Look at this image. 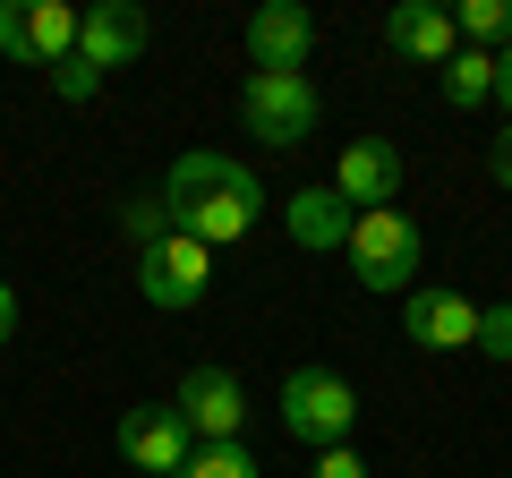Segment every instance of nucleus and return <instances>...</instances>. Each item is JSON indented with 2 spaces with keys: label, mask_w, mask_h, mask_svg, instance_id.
I'll use <instances>...</instances> for the list:
<instances>
[{
  "label": "nucleus",
  "mask_w": 512,
  "mask_h": 478,
  "mask_svg": "<svg viewBox=\"0 0 512 478\" xmlns=\"http://www.w3.org/2000/svg\"><path fill=\"white\" fill-rule=\"evenodd\" d=\"M163 205H171V231L205 239V248H239V239L256 231V214H265V188H256V171L239 163V154H180L163 180Z\"/></svg>",
  "instance_id": "1"
},
{
  "label": "nucleus",
  "mask_w": 512,
  "mask_h": 478,
  "mask_svg": "<svg viewBox=\"0 0 512 478\" xmlns=\"http://www.w3.org/2000/svg\"><path fill=\"white\" fill-rule=\"evenodd\" d=\"M350 274H359V291H376V299H393V291H419V265H427V239H419V222L402 214V205H376V214H359L350 222Z\"/></svg>",
  "instance_id": "2"
},
{
  "label": "nucleus",
  "mask_w": 512,
  "mask_h": 478,
  "mask_svg": "<svg viewBox=\"0 0 512 478\" xmlns=\"http://www.w3.org/2000/svg\"><path fill=\"white\" fill-rule=\"evenodd\" d=\"M282 427H291L308 453H325V444H350V427H359V385L333 368H291L282 376Z\"/></svg>",
  "instance_id": "3"
},
{
  "label": "nucleus",
  "mask_w": 512,
  "mask_h": 478,
  "mask_svg": "<svg viewBox=\"0 0 512 478\" xmlns=\"http://www.w3.org/2000/svg\"><path fill=\"white\" fill-rule=\"evenodd\" d=\"M239 120H248V137H265L274 154L308 146L316 120H325V103H316L308 77H274V69H248V86H239Z\"/></svg>",
  "instance_id": "4"
},
{
  "label": "nucleus",
  "mask_w": 512,
  "mask_h": 478,
  "mask_svg": "<svg viewBox=\"0 0 512 478\" xmlns=\"http://www.w3.org/2000/svg\"><path fill=\"white\" fill-rule=\"evenodd\" d=\"M120 461L146 478H188L197 436H188V419L171 402H137V410H120Z\"/></svg>",
  "instance_id": "5"
},
{
  "label": "nucleus",
  "mask_w": 512,
  "mask_h": 478,
  "mask_svg": "<svg viewBox=\"0 0 512 478\" xmlns=\"http://www.w3.org/2000/svg\"><path fill=\"white\" fill-rule=\"evenodd\" d=\"M171 410L188 419L197 444H239L248 436V385H239L231 368H188L180 393H171Z\"/></svg>",
  "instance_id": "6"
},
{
  "label": "nucleus",
  "mask_w": 512,
  "mask_h": 478,
  "mask_svg": "<svg viewBox=\"0 0 512 478\" xmlns=\"http://www.w3.org/2000/svg\"><path fill=\"white\" fill-rule=\"evenodd\" d=\"M137 291H146V308H197L205 291H214V248L205 239H188V231H171L154 257H137Z\"/></svg>",
  "instance_id": "7"
},
{
  "label": "nucleus",
  "mask_w": 512,
  "mask_h": 478,
  "mask_svg": "<svg viewBox=\"0 0 512 478\" xmlns=\"http://www.w3.org/2000/svg\"><path fill=\"white\" fill-rule=\"evenodd\" d=\"M0 52L60 69L77 52V9L69 0H0Z\"/></svg>",
  "instance_id": "8"
},
{
  "label": "nucleus",
  "mask_w": 512,
  "mask_h": 478,
  "mask_svg": "<svg viewBox=\"0 0 512 478\" xmlns=\"http://www.w3.org/2000/svg\"><path fill=\"white\" fill-rule=\"evenodd\" d=\"M146 9L137 0H94V9H77V60H86L94 77H111V69H128V60L146 52Z\"/></svg>",
  "instance_id": "9"
},
{
  "label": "nucleus",
  "mask_w": 512,
  "mask_h": 478,
  "mask_svg": "<svg viewBox=\"0 0 512 478\" xmlns=\"http://www.w3.org/2000/svg\"><path fill=\"white\" fill-rule=\"evenodd\" d=\"M308 52H316V18L299 0H265L248 18V60L274 77H308Z\"/></svg>",
  "instance_id": "10"
},
{
  "label": "nucleus",
  "mask_w": 512,
  "mask_h": 478,
  "mask_svg": "<svg viewBox=\"0 0 512 478\" xmlns=\"http://www.w3.org/2000/svg\"><path fill=\"white\" fill-rule=\"evenodd\" d=\"M402 342H419V350H478V299L419 282V291L402 299Z\"/></svg>",
  "instance_id": "11"
},
{
  "label": "nucleus",
  "mask_w": 512,
  "mask_h": 478,
  "mask_svg": "<svg viewBox=\"0 0 512 478\" xmlns=\"http://www.w3.org/2000/svg\"><path fill=\"white\" fill-rule=\"evenodd\" d=\"M333 188H342L350 214H376V205L402 197V154L384 146V137H350L342 163H333Z\"/></svg>",
  "instance_id": "12"
},
{
  "label": "nucleus",
  "mask_w": 512,
  "mask_h": 478,
  "mask_svg": "<svg viewBox=\"0 0 512 478\" xmlns=\"http://www.w3.org/2000/svg\"><path fill=\"white\" fill-rule=\"evenodd\" d=\"M384 43L402 60H427V69H444V60L461 52V26L444 0H393V18H384Z\"/></svg>",
  "instance_id": "13"
},
{
  "label": "nucleus",
  "mask_w": 512,
  "mask_h": 478,
  "mask_svg": "<svg viewBox=\"0 0 512 478\" xmlns=\"http://www.w3.org/2000/svg\"><path fill=\"white\" fill-rule=\"evenodd\" d=\"M350 205H342V188H299L291 205H282V231H291V248H308V257H342L350 248Z\"/></svg>",
  "instance_id": "14"
},
{
  "label": "nucleus",
  "mask_w": 512,
  "mask_h": 478,
  "mask_svg": "<svg viewBox=\"0 0 512 478\" xmlns=\"http://www.w3.org/2000/svg\"><path fill=\"white\" fill-rule=\"evenodd\" d=\"M436 86H444V103H453V111L495 103V52H470V43H461V52L436 69Z\"/></svg>",
  "instance_id": "15"
},
{
  "label": "nucleus",
  "mask_w": 512,
  "mask_h": 478,
  "mask_svg": "<svg viewBox=\"0 0 512 478\" xmlns=\"http://www.w3.org/2000/svg\"><path fill=\"white\" fill-rule=\"evenodd\" d=\"M120 239H128V257H154L171 239V205H163V188L154 197H120Z\"/></svg>",
  "instance_id": "16"
},
{
  "label": "nucleus",
  "mask_w": 512,
  "mask_h": 478,
  "mask_svg": "<svg viewBox=\"0 0 512 478\" xmlns=\"http://www.w3.org/2000/svg\"><path fill=\"white\" fill-rule=\"evenodd\" d=\"M453 26H461L470 52H504V43H512V0H461Z\"/></svg>",
  "instance_id": "17"
},
{
  "label": "nucleus",
  "mask_w": 512,
  "mask_h": 478,
  "mask_svg": "<svg viewBox=\"0 0 512 478\" xmlns=\"http://www.w3.org/2000/svg\"><path fill=\"white\" fill-rule=\"evenodd\" d=\"M188 478H265V470H256V453H248V444H197Z\"/></svg>",
  "instance_id": "18"
},
{
  "label": "nucleus",
  "mask_w": 512,
  "mask_h": 478,
  "mask_svg": "<svg viewBox=\"0 0 512 478\" xmlns=\"http://www.w3.org/2000/svg\"><path fill=\"white\" fill-rule=\"evenodd\" d=\"M478 350H487L495 368H512V299H495V308H478Z\"/></svg>",
  "instance_id": "19"
},
{
  "label": "nucleus",
  "mask_w": 512,
  "mask_h": 478,
  "mask_svg": "<svg viewBox=\"0 0 512 478\" xmlns=\"http://www.w3.org/2000/svg\"><path fill=\"white\" fill-rule=\"evenodd\" d=\"M52 94H60V103H94V94H103V77H94L86 60L69 52V60H60V69H52Z\"/></svg>",
  "instance_id": "20"
},
{
  "label": "nucleus",
  "mask_w": 512,
  "mask_h": 478,
  "mask_svg": "<svg viewBox=\"0 0 512 478\" xmlns=\"http://www.w3.org/2000/svg\"><path fill=\"white\" fill-rule=\"evenodd\" d=\"M308 478H367V461L350 453V444H325V453L308 461Z\"/></svg>",
  "instance_id": "21"
},
{
  "label": "nucleus",
  "mask_w": 512,
  "mask_h": 478,
  "mask_svg": "<svg viewBox=\"0 0 512 478\" xmlns=\"http://www.w3.org/2000/svg\"><path fill=\"white\" fill-rule=\"evenodd\" d=\"M495 103L512 111V43H504V52H495Z\"/></svg>",
  "instance_id": "22"
},
{
  "label": "nucleus",
  "mask_w": 512,
  "mask_h": 478,
  "mask_svg": "<svg viewBox=\"0 0 512 478\" xmlns=\"http://www.w3.org/2000/svg\"><path fill=\"white\" fill-rule=\"evenodd\" d=\"M9 333H18V291L0 282V350H9Z\"/></svg>",
  "instance_id": "23"
},
{
  "label": "nucleus",
  "mask_w": 512,
  "mask_h": 478,
  "mask_svg": "<svg viewBox=\"0 0 512 478\" xmlns=\"http://www.w3.org/2000/svg\"><path fill=\"white\" fill-rule=\"evenodd\" d=\"M495 188H512V129L495 137Z\"/></svg>",
  "instance_id": "24"
}]
</instances>
